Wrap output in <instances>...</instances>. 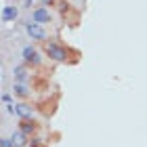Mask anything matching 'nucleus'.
<instances>
[{
  "mask_svg": "<svg viewBox=\"0 0 147 147\" xmlns=\"http://www.w3.org/2000/svg\"><path fill=\"white\" fill-rule=\"evenodd\" d=\"M30 147H44V145H42V139H32V141H30Z\"/></svg>",
  "mask_w": 147,
  "mask_h": 147,
  "instance_id": "obj_13",
  "label": "nucleus"
},
{
  "mask_svg": "<svg viewBox=\"0 0 147 147\" xmlns=\"http://www.w3.org/2000/svg\"><path fill=\"white\" fill-rule=\"evenodd\" d=\"M17 17H19V9H17V6H13V4H6V6H2V21H4V23L15 21Z\"/></svg>",
  "mask_w": 147,
  "mask_h": 147,
  "instance_id": "obj_8",
  "label": "nucleus"
},
{
  "mask_svg": "<svg viewBox=\"0 0 147 147\" xmlns=\"http://www.w3.org/2000/svg\"><path fill=\"white\" fill-rule=\"evenodd\" d=\"M32 21H36L40 25H44V23H51L53 21V13L49 6H38V9L32 11Z\"/></svg>",
  "mask_w": 147,
  "mask_h": 147,
  "instance_id": "obj_5",
  "label": "nucleus"
},
{
  "mask_svg": "<svg viewBox=\"0 0 147 147\" xmlns=\"http://www.w3.org/2000/svg\"><path fill=\"white\" fill-rule=\"evenodd\" d=\"M42 51H44V55L49 57L51 61H55V63H71L69 57H74L76 61H78V57H80L78 51H74V49H69V46H65L63 42H59L57 38L42 42Z\"/></svg>",
  "mask_w": 147,
  "mask_h": 147,
  "instance_id": "obj_1",
  "label": "nucleus"
},
{
  "mask_svg": "<svg viewBox=\"0 0 147 147\" xmlns=\"http://www.w3.org/2000/svg\"><path fill=\"white\" fill-rule=\"evenodd\" d=\"M32 2H34V0H25V2H23V6H28V9H32Z\"/></svg>",
  "mask_w": 147,
  "mask_h": 147,
  "instance_id": "obj_14",
  "label": "nucleus"
},
{
  "mask_svg": "<svg viewBox=\"0 0 147 147\" xmlns=\"http://www.w3.org/2000/svg\"><path fill=\"white\" fill-rule=\"evenodd\" d=\"M0 147H15L11 141V137H4V139H0Z\"/></svg>",
  "mask_w": 147,
  "mask_h": 147,
  "instance_id": "obj_11",
  "label": "nucleus"
},
{
  "mask_svg": "<svg viewBox=\"0 0 147 147\" xmlns=\"http://www.w3.org/2000/svg\"><path fill=\"white\" fill-rule=\"evenodd\" d=\"M13 95H15V97H19V99H28V97L32 95V88H30L28 84L15 82V84H13Z\"/></svg>",
  "mask_w": 147,
  "mask_h": 147,
  "instance_id": "obj_9",
  "label": "nucleus"
},
{
  "mask_svg": "<svg viewBox=\"0 0 147 147\" xmlns=\"http://www.w3.org/2000/svg\"><path fill=\"white\" fill-rule=\"evenodd\" d=\"M4 107L9 113H13L17 118H34V111H36V107H32L30 103H9Z\"/></svg>",
  "mask_w": 147,
  "mask_h": 147,
  "instance_id": "obj_3",
  "label": "nucleus"
},
{
  "mask_svg": "<svg viewBox=\"0 0 147 147\" xmlns=\"http://www.w3.org/2000/svg\"><path fill=\"white\" fill-rule=\"evenodd\" d=\"M19 130L25 132L28 137H32V135H36V130H38V122L32 120V118H19Z\"/></svg>",
  "mask_w": 147,
  "mask_h": 147,
  "instance_id": "obj_7",
  "label": "nucleus"
},
{
  "mask_svg": "<svg viewBox=\"0 0 147 147\" xmlns=\"http://www.w3.org/2000/svg\"><path fill=\"white\" fill-rule=\"evenodd\" d=\"M30 67H28V63H21V65H15L13 67V78H15V82H21V84H28V80H30Z\"/></svg>",
  "mask_w": 147,
  "mask_h": 147,
  "instance_id": "obj_6",
  "label": "nucleus"
},
{
  "mask_svg": "<svg viewBox=\"0 0 147 147\" xmlns=\"http://www.w3.org/2000/svg\"><path fill=\"white\" fill-rule=\"evenodd\" d=\"M25 32H28V36L32 40H36V42H46V30H44V25H40L36 21H25Z\"/></svg>",
  "mask_w": 147,
  "mask_h": 147,
  "instance_id": "obj_4",
  "label": "nucleus"
},
{
  "mask_svg": "<svg viewBox=\"0 0 147 147\" xmlns=\"http://www.w3.org/2000/svg\"><path fill=\"white\" fill-rule=\"evenodd\" d=\"M11 101H13V95H11V92H2V103L9 105Z\"/></svg>",
  "mask_w": 147,
  "mask_h": 147,
  "instance_id": "obj_12",
  "label": "nucleus"
},
{
  "mask_svg": "<svg viewBox=\"0 0 147 147\" xmlns=\"http://www.w3.org/2000/svg\"><path fill=\"white\" fill-rule=\"evenodd\" d=\"M57 2H63V0H57Z\"/></svg>",
  "mask_w": 147,
  "mask_h": 147,
  "instance_id": "obj_15",
  "label": "nucleus"
},
{
  "mask_svg": "<svg viewBox=\"0 0 147 147\" xmlns=\"http://www.w3.org/2000/svg\"><path fill=\"white\" fill-rule=\"evenodd\" d=\"M21 57H23V63L32 65V67H40V65H42V61H44V59H42V55L38 53V49H36V46H32V44L23 46Z\"/></svg>",
  "mask_w": 147,
  "mask_h": 147,
  "instance_id": "obj_2",
  "label": "nucleus"
},
{
  "mask_svg": "<svg viewBox=\"0 0 147 147\" xmlns=\"http://www.w3.org/2000/svg\"><path fill=\"white\" fill-rule=\"evenodd\" d=\"M11 141H13L15 147H28L30 145V137L25 135V132L17 130V132H13V135H11Z\"/></svg>",
  "mask_w": 147,
  "mask_h": 147,
  "instance_id": "obj_10",
  "label": "nucleus"
}]
</instances>
